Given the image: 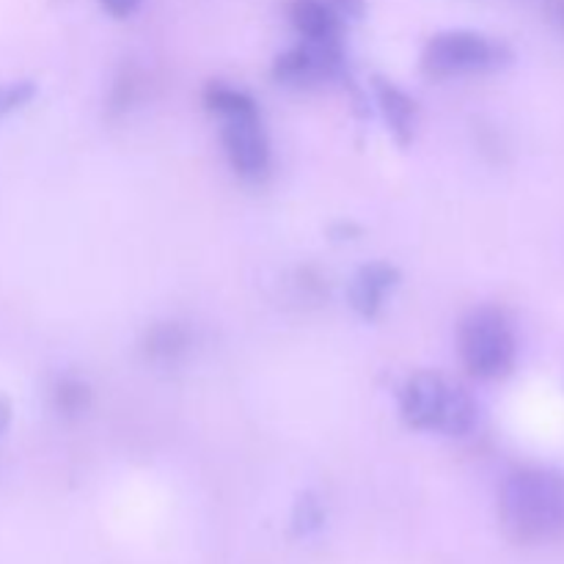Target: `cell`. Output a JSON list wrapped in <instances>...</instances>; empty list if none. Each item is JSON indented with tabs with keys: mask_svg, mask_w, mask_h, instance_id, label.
Returning <instances> with one entry per match:
<instances>
[{
	"mask_svg": "<svg viewBox=\"0 0 564 564\" xmlns=\"http://www.w3.org/2000/svg\"><path fill=\"white\" fill-rule=\"evenodd\" d=\"M505 532L521 545H554L564 540V471L523 466L507 474L499 490Z\"/></svg>",
	"mask_w": 564,
	"mask_h": 564,
	"instance_id": "cell-1",
	"label": "cell"
},
{
	"mask_svg": "<svg viewBox=\"0 0 564 564\" xmlns=\"http://www.w3.org/2000/svg\"><path fill=\"white\" fill-rule=\"evenodd\" d=\"M400 413L413 430L444 433L452 438L468 435L479 422L474 397L433 372H416L405 380L400 389Z\"/></svg>",
	"mask_w": 564,
	"mask_h": 564,
	"instance_id": "cell-2",
	"label": "cell"
},
{
	"mask_svg": "<svg viewBox=\"0 0 564 564\" xmlns=\"http://www.w3.org/2000/svg\"><path fill=\"white\" fill-rule=\"evenodd\" d=\"M460 361L474 378L499 380L512 372L518 361V336L512 319L501 308H474L457 334Z\"/></svg>",
	"mask_w": 564,
	"mask_h": 564,
	"instance_id": "cell-3",
	"label": "cell"
},
{
	"mask_svg": "<svg viewBox=\"0 0 564 564\" xmlns=\"http://www.w3.org/2000/svg\"><path fill=\"white\" fill-rule=\"evenodd\" d=\"M512 50L501 39L485 36L477 31H444L435 33L422 53V69L430 77H463L490 75L512 64Z\"/></svg>",
	"mask_w": 564,
	"mask_h": 564,
	"instance_id": "cell-4",
	"label": "cell"
},
{
	"mask_svg": "<svg viewBox=\"0 0 564 564\" xmlns=\"http://www.w3.org/2000/svg\"><path fill=\"white\" fill-rule=\"evenodd\" d=\"M345 50L341 44H325V42H306L290 47L281 53L273 64V77L281 86L290 88H308L317 86L323 80H334V77L345 75Z\"/></svg>",
	"mask_w": 564,
	"mask_h": 564,
	"instance_id": "cell-5",
	"label": "cell"
},
{
	"mask_svg": "<svg viewBox=\"0 0 564 564\" xmlns=\"http://www.w3.org/2000/svg\"><path fill=\"white\" fill-rule=\"evenodd\" d=\"M224 152L231 169L246 180H259L270 169V143L264 135L262 116H246V119H224L220 130Z\"/></svg>",
	"mask_w": 564,
	"mask_h": 564,
	"instance_id": "cell-6",
	"label": "cell"
},
{
	"mask_svg": "<svg viewBox=\"0 0 564 564\" xmlns=\"http://www.w3.org/2000/svg\"><path fill=\"white\" fill-rule=\"evenodd\" d=\"M397 281H400V273H397V268H391V264H364L350 281V292H347V295H350V306L356 308L361 317H378L380 308L386 306L389 292L397 286Z\"/></svg>",
	"mask_w": 564,
	"mask_h": 564,
	"instance_id": "cell-7",
	"label": "cell"
},
{
	"mask_svg": "<svg viewBox=\"0 0 564 564\" xmlns=\"http://www.w3.org/2000/svg\"><path fill=\"white\" fill-rule=\"evenodd\" d=\"M290 22L306 42L341 44L345 20L325 0H292Z\"/></svg>",
	"mask_w": 564,
	"mask_h": 564,
	"instance_id": "cell-8",
	"label": "cell"
},
{
	"mask_svg": "<svg viewBox=\"0 0 564 564\" xmlns=\"http://www.w3.org/2000/svg\"><path fill=\"white\" fill-rule=\"evenodd\" d=\"M375 102H378L380 116L389 124L391 135L400 143H408L413 138V124H416V102L402 91L397 83L386 80V77H375L372 80Z\"/></svg>",
	"mask_w": 564,
	"mask_h": 564,
	"instance_id": "cell-9",
	"label": "cell"
},
{
	"mask_svg": "<svg viewBox=\"0 0 564 564\" xmlns=\"http://www.w3.org/2000/svg\"><path fill=\"white\" fill-rule=\"evenodd\" d=\"M191 350V330L180 323L154 325L143 341V352L154 364H176Z\"/></svg>",
	"mask_w": 564,
	"mask_h": 564,
	"instance_id": "cell-10",
	"label": "cell"
},
{
	"mask_svg": "<svg viewBox=\"0 0 564 564\" xmlns=\"http://www.w3.org/2000/svg\"><path fill=\"white\" fill-rule=\"evenodd\" d=\"M204 105H207V110H213L215 116H220V121L259 116V105L251 94L220 80H213L204 88Z\"/></svg>",
	"mask_w": 564,
	"mask_h": 564,
	"instance_id": "cell-11",
	"label": "cell"
},
{
	"mask_svg": "<svg viewBox=\"0 0 564 564\" xmlns=\"http://www.w3.org/2000/svg\"><path fill=\"white\" fill-rule=\"evenodd\" d=\"M88 402H91V391H88V386L83 380L61 378L53 386V405L61 416H80V413L88 411Z\"/></svg>",
	"mask_w": 564,
	"mask_h": 564,
	"instance_id": "cell-12",
	"label": "cell"
},
{
	"mask_svg": "<svg viewBox=\"0 0 564 564\" xmlns=\"http://www.w3.org/2000/svg\"><path fill=\"white\" fill-rule=\"evenodd\" d=\"M33 97H36V86L31 80L6 83V86H0V116L25 108Z\"/></svg>",
	"mask_w": 564,
	"mask_h": 564,
	"instance_id": "cell-13",
	"label": "cell"
},
{
	"mask_svg": "<svg viewBox=\"0 0 564 564\" xmlns=\"http://www.w3.org/2000/svg\"><path fill=\"white\" fill-rule=\"evenodd\" d=\"M319 527H323V507H319V501L312 499V496H303V499L297 501L295 510V529L297 532L308 534Z\"/></svg>",
	"mask_w": 564,
	"mask_h": 564,
	"instance_id": "cell-14",
	"label": "cell"
},
{
	"mask_svg": "<svg viewBox=\"0 0 564 564\" xmlns=\"http://www.w3.org/2000/svg\"><path fill=\"white\" fill-rule=\"evenodd\" d=\"M341 20H361L367 14V0H325Z\"/></svg>",
	"mask_w": 564,
	"mask_h": 564,
	"instance_id": "cell-15",
	"label": "cell"
},
{
	"mask_svg": "<svg viewBox=\"0 0 564 564\" xmlns=\"http://www.w3.org/2000/svg\"><path fill=\"white\" fill-rule=\"evenodd\" d=\"M141 3L143 0H99V6H102L110 17H116V20L132 17L138 9H141Z\"/></svg>",
	"mask_w": 564,
	"mask_h": 564,
	"instance_id": "cell-16",
	"label": "cell"
},
{
	"mask_svg": "<svg viewBox=\"0 0 564 564\" xmlns=\"http://www.w3.org/2000/svg\"><path fill=\"white\" fill-rule=\"evenodd\" d=\"M545 17L554 25V31L564 39V0H545Z\"/></svg>",
	"mask_w": 564,
	"mask_h": 564,
	"instance_id": "cell-17",
	"label": "cell"
},
{
	"mask_svg": "<svg viewBox=\"0 0 564 564\" xmlns=\"http://www.w3.org/2000/svg\"><path fill=\"white\" fill-rule=\"evenodd\" d=\"M9 419H11V405H9V400H6V397H0V433L9 427Z\"/></svg>",
	"mask_w": 564,
	"mask_h": 564,
	"instance_id": "cell-18",
	"label": "cell"
}]
</instances>
